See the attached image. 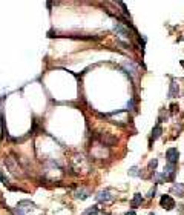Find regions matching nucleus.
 <instances>
[{
  "label": "nucleus",
  "mask_w": 184,
  "mask_h": 215,
  "mask_svg": "<svg viewBox=\"0 0 184 215\" xmlns=\"http://www.w3.org/2000/svg\"><path fill=\"white\" fill-rule=\"evenodd\" d=\"M113 197L110 195V192H109V190H101V192L97 195V201H109V200H112Z\"/></svg>",
  "instance_id": "6"
},
{
  "label": "nucleus",
  "mask_w": 184,
  "mask_h": 215,
  "mask_svg": "<svg viewBox=\"0 0 184 215\" xmlns=\"http://www.w3.org/2000/svg\"><path fill=\"white\" fill-rule=\"evenodd\" d=\"M155 192H156V190H155V187H153L150 192H149V197H155Z\"/></svg>",
  "instance_id": "19"
},
{
  "label": "nucleus",
  "mask_w": 184,
  "mask_h": 215,
  "mask_svg": "<svg viewBox=\"0 0 184 215\" xmlns=\"http://www.w3.org/2000/svg\"><path fill=\"white\" fill-rule=\"evenodd\" d=\"M143 203V197L140 195V194H135V197H133V200H132V203H130V206L133 207V209H136L138 206H140Z\"/></svg>",
  "instance_id": "9"
},
{
  "label": "nucleus",
  "mask_w": 184,
  "mask_h": 215,
  "mask_svg": "<svg viewBox=\"0 0 184 215\" xmlns=\"http://www.w3.org/2000/svg\"><path fill=\"white\" fill-rule=\"evenodd\" d=\"M14 212H15V215H26V212L23 210V207H20V206H17V209Z\"/></svg>",
  "instance_id": "15"
},
{
  "label": "nucleus",
  "mask_w": 184,
  "mask_h": 215,
  "mask_svg": "<svg viewBox=\"0 0 184 215\" xmlns=\"http://www.w3.org/2000/svg\"><path fill=\"white\" fill-rule=\"evenodd\" d=\"M156 164H158V160H156V158H153V160L149 163V169H155V168H156Z\"/></svg>",
  "instance_id": "16"
},
{
  "label": "nucleus",
  "mask_w": 184,
  "mask_h": 215,
  "mask_svg": "<svg viewBox=\"0 0 184 215\" xmlns=\"http://www.w3.org/2000/svg\"><path fill=\"white\" fill-rule=\"evenodd\" d=\"M124 215H136V213H135V212H133V210H130V212H126V213H124Z\"/></svg>",
  "instance_id": "20"
},
{
  "label": "nucleus",
  "mask_w": 184,
  "mask_h": 215,
  "mask_svg": "<svg viewBox=\"0 0 184 215\" xmlns=\"http://www.w3.org/2000/svg\"><path fill=\"white\" fill-rule=\"evenodd\" d=\"M100 141L103 143L104 146H112V145H115L117 143V138L115 137H112L110 134H100Z\"/></svg>",
  "instance_id": "4"
},
{
  "label": "nucleus",
  "mask_w": 184,
  "mask_h": 215,
  "mask_svg": "<svg viewBox=\"0 0 184 215\" xmlns=\"http://www.w3.org/2000/svg\"><path fill=\"white\" fill-rule=\"evenodd\" d=\"M178 157H179L178 149H175V148L167 149V152H166V160H167V164H176Z\"/></svg>",
  "instance_id": "2"
},
{
  "label": "nucleus",
  "mask_w": 184,
  "mask_h": 215,
  "mask_svg": "<svg viewBox=\"0 0 184 215\" xmlns=\"http://www.w3.org/2000/svg\"><path fill=\"white\" fill-rule=\"evenodd\" d=\"M161 132H163V129H161L159 125H156V126L153 128V131H152V137H150V138H152V140H156V138L161 135Z\"/></svg>",
  "instance_id": "11"
},
{
  "label": "nucleus",
  "mask_w": 184,
  "mask_h": 215,
  "mask_svg": "<svg viewBox=\"0 0 184 215\" xmlns=\"http://www.w3.org/2000/svg\"><path fill=\"white\" fill-rule=\"evenodd\" d=\"M178 85L175 83V82H172V85H170V91H169V97L170 99H175L176 95H178Z\"/></svg>",
  "instance_id": "10"
},
{
  "label": "nucleus",
  "mask_w": 184,
  "mask_h": 215,
  "mask_svg": "<svg viewBox=\"0 0 184 215\" xmlns=\"http://www.w3.org/2000/svg\"><path fill=\"white\" fill-rule=\"evenodd\" d=\"M89 197V190L87 189H78L77 192H75V198H78V200H86Z\"/></svg>",
  "instance_id": "7"
},
{
  "label": "nucleus",
  "mask_w": 184,
  "mask_h": 215,
  "mask_svg": "<svg viewBox=\"0 0 184 215\" xmlns=\"http://www.w3.org/2000/svg\"><path fill=\"white\" fill-rule=\"evenodd\" d=\"M132 108H133V100H130V102L127 103V109H129V111H132Z\"/></svg>",
  "instance_id": "18"
},
{
  "label": "nucleus",
  "mask_w": 184,
  "mask_h": 215,
  "mask_svg": "<svg viewBox=\"0 0 184 215\" xmlns=\"http://www.w3.org/2000/svg\"><path fill=\"white\" fill-rule=\"evenodd\" d=\"M5 164H6V168L11 171V174H14V175H21V169H20V166H18V161L12 157V155H9V157H6L5 158Z\"/></svg>",
  "instance_id": "1"
},
{
  "label": "nucleus",
  "mask_w": 184,
  "mask_h": 215,
  "mask_svg": "<svg viewBox=\"0 0 184 215\" xmlns=\"http://www.w3.org/2000/svg\"><path fill=\"white\" fill-rule=\"evenodd\" d=\"M90 213H98V207H97V206H92L90 209H87V210L84 212V215H90Z\"/></svg>",
  "instance_id": "14"
},
{
  "label": "nucleus",
  "mask_w": 184,
  "mask_h": 215,
  "mask_svg": "<svg viewBox=\"0 0 184 215\" xmlns=\"http://www.w3.org/2000/svg\"><path fill=\"white\" fill-rule=\"evenodd\" d=\"M129 175H130V177H140L141 172H138V168H136V166H133V168L129 169Z\"/></svg>",
  "instance_id": "13"
},
{
  "label": "nucleus",
  "mask_w": 184,
  "mask_h": 215,
  "mask_svg": "<svg viewBox=\"0 0 184 215\" xmlns=\"http://www.w3.org/2000/svg\"><path fill=\"white\" fill-rule=\"evenodd\" d=\"M0 180H2V181H3L5 184H8V183H9V181H8V180H6V178L3 177V174H2V172H0Z\"/></svg>",
  "instance_id": "17"
},
{
  "label": "nucleus",
  "mask_w": 184,
  "mask_h": 215,
  "mask_svg": "<svg viewBox=\"0 0 184 215\" xmlns=\"http://www.w3.org/2000/svg\"><path fill=\"white\" fill-rule=\"evenodd\" d=\"M123 65H124V68H127V69H130V74H133V76H135V74L138 72V71H136V66H135V65H132L130 62H124Z\"/></svg>",
  "instance_id": "12"
},
{
  "label": "nucleus",
  "mask_w": 184,
  "mask_h": 215,
  "mask_svg": "<svg viewBox=\"0 0 184 215\" xmlns=\"http://www.w3.org/2000/svg\"><path fill=\"white\" fill-rule=\"evenodd\" d=\"M113 31L118 32V34L123 35V37H129V35H130V32H129L124 26H121V23H115V25H113Z\"/></svg>",
  "instance_id": "5"
},
{
  "label": "nucleus",
  "mask_w": 184,
  "mask_h": 215,
  "mask_svg": "<svg viewBox=\"0 0 184 215\" xmlns=\"http://www.w3.org/2000/svg\"><path fill=\"white\" fill-rule=\"evenodd\" d=\"M159 204H161V207H164L167 210H172L175 207V201H173V198L170 195H163L161 200H159Z\"/></svg>",
  "instance_id": "3"
},
{
  "label": "nucleus",
  "mask_w": 184,
  "mask_h": 215,
  "mask_svg": "<svg viewBox=\"0 0 184 215\" xmlns=\"http://www.w3.org/2000/svg\"><path fill=\"white\" fill-rule=\"evenodd\" d=\"M150 215H155V213H150Z\"/></svg>",
  "instance_id": "21"
},
{
  "label": "nucleus",
  "mask_w": 184,
  "mask_h": 215,
  "mask_svg": "<svg viewBox=\"0 0 184 215\" xmlns=\"http://www.w3.org/2000/svg\"><path fill=\"white\" fill-rule=\"evenodd\" d=\"M182 190H184V184H182V183H179V184H178V183H175V184H173V187H172V192H173V194H176L178 197H182Z\"/></svg>",
  "instance_id": "8"
}]
</instances>
